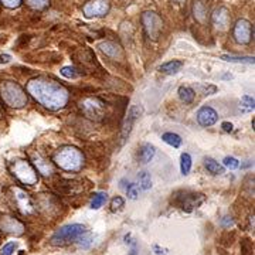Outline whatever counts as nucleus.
Returning a JSON list of instances; mask_svg holds the SVG:
<instances>
[{
	"label": "nucleus",
	"instance_id": "6ab92c4d",
	"mask_svg": "<svg viewBox=\"0 0 255 255\" xmlns=\"http://www.w3.org/2000/svg\"><path fill=\"white\" fill-rule=\"evenodd\" d=\"M193 14H194V19L200 22V23H204L206 19H207V9L206 6L201 3V1H194V6H193Z\"/></svg>",
	"mask_w": 255,
	"mask_h": 255
},
{
	"label": "nucleus",
	"instance_id": "c85d7f7f",
	"mask_svg": "<svg viewBox=\"0 0 255 255\" xmlns=\"http://www.w3.org/2000/svg\"><path fill=\"white\" fill-rule=\"evenodd\" d=\"M61 75L65 77V78L74 80V78L80 77V71L77 70V68H74V67H64V68H61Z\"/></svg>",
	"mask_w": 255,
	"mask_h": 255
},
{
	"label": "nucleus",
	"instance_id": "20e7f679",
	"mask_svg": "<svg viewBox=\"0 0 255 255\" xmlns=\"http://www.w3.org/2000/svg\"><path fill=\"white\" fill-rule=\"evenodd\" d=\"M84 232L85 227L81 224H68L54 232L50 241L53 245H68L74 241H78Z\"/></svg>",
	"mask_w": 255,
	"mask_h": 255
},
{
	"label": "nucleus",
	"instance_id": "c9c22d12",
	"mask_svg": "<svg viewBox=\"0 0 255 255\" xmlns=\"http://www.w3.org/2000/svg\"><path fill=\"white\" fill-rule=\"evenodd\" d=\"M10 60H12V56H9V54H1V56H0V64H7V63H10Z\"/></svg>",
	"mask_w": 255,
	"mask_h": 255
},
{
	"label": "nucleus",
	"instance_id": "f8f14e48",
	"mask_svg": "<svg viewBox=\"0 0 255 255\" xmlns=\"http://www.w3.org/2000/svg\"><path fill=\"white\" fill-rule=\"evenodd\" d=\"M140 112H142V109H140L139 106H136V105L129 109L127 118L124 121V125H122V130H121V139H122L121 142L122 143H125V140L128 139V136H129V133L132 130V127H133L136 118L140 115Z\"/></svg>",
	"mask_w": 255,
	"mask_h": 255
},
{
	"label": "nucleus",
	"instance_id": "0eeeda50",
	"mask_svg": "<svg viewBox=\"0 0 255 255\" xmlns=\"http://www.w3.org/2000/svg\"><path fill=\"white\" fill-rule=\"evenodd\" d=\"M80 108L84 115L94 121H99L105 115V104L99 98H94V96L84 98L80 102Z\"/></svg>",
	"mask_w": 255,
	"mask_h": 255
},
{
	"label": "nucleus",
	"instance_id": "4468645a",
	"mask_svg": "<svg viewBox=\"0 0 255 255\" xmlns=\"http://www.w3.org/2000/svg\"><path fill=\"white\" fill-rule=\"evenodd\" d=\"M219 116H217V112L210 108V106H203L200 108L197 112V122L201 125V127H211L217 122Z\"/></svg>",
	"mask_w": 255,
	"mask_h": 255
},
{
	"label": "nucleus",
	"instance_id": "f03ea898",
	"mask_svg": "<svg viewBox=\"0 0 255 255\" xmlns=\"http://www.w3.org/2000/svg\"><path fill=\"white\" fill-rule=\"evenodd\" d=\"M54 162L63 170L78 172L84 166V155L77 148L64 146L54 155Z\"/></svg>",
	"mask_w": 255,
	"mask_h": 255
},
{
	"label": "nucleus",
	"instance_id": "393cba45",
	"mask_svg": "<svg viewBox=\"0 0 255 255\" xmlns=\"http://www.w3.org/2000/svg\"><path fill=\"white\" fill-rule=\"evenodd\" d=\"M26 4L34 10H44L50 6V0H24Z\"/></svg>",
	"mask_w": 255,
	"mask_h": 255
},
{
	"label": "nucleus",
	"instance_id": "a878e982",
	"mask_svg": "<svg viewBox=\"0 0 255 255\" xmlns=\"http://www.w3.org/2000/svg\"><path fill=\"white\" fill-rule=\"evenodd\" d=\"M221 60L227 63H240V64H253L254 65V57H232V56H221Z\"/></svg>",
	"mask_w": 255,
	"mask_h": 255
},
{
	"label": "nucleus",
	"instance_id": "423d86ee",
	"mask_svg": "<svg viewBox=\"0 0 255 255\" xmlns=\"http://www.w3.org/2000/svg\"><path fill=\"white\" fill-rule=\"evenodd\" d=\"M142 24L146 35L152 40H158L163 30L162 17L155 12H145L142 14Z\"/></svg>",
	"mask_w": 255,
	"mask_h": 255
},
{
	"label": "nucleus",
	"instance_id": "9d476101",
	"mask_svg": "<svg viewBox=\"0 0 255 255\" xmlns=\"http://www.w3.org/2000/svg\"><path fill=\"white\" fill-rule=\"evenodd\" d=\"M254 37V27L245 19L238 20L234 26V38L238 44H248Z\"/></svg>",
	"mask_w": 255,
	"mask_h": 255
},
{
	"label": "nucleus",
	"instance_id": "1a4fd4ad",
	"mask_svg": "<svg viewBox=\"0 0 255 255\" xmlns=\"http://www.w3.org/2000/svg\"><path fill=\"white\" fill-rule=\"evenodd\" d=\"M13 194H14V200H16V206L20 210V213L23 216H32L37 211V204H34L33 198L30 197L26 191L22 189H13Z\"/></svg>",
	"mask_w": 255,
	"mask_h": 255
},
{
	"label": "nucleus",
	"instance_id": "ddd939ff",
	"mask_svg": "<svg viewBox=\"0 0 255 255\" xmlns=\"http://www.w3.org/2000/svg\"><path fill=\"white\" fill-rule=\"evenodd\" d=\"M211 23L219 30H227L230 26V13L225 7H219L211 14Z\"/></svg>",
	"mask_w": 255,
	"mask_h": 255
},
{
	"label": "nucleus",
	"instance_id": "7ed1b4c3",
	"mask_svg": "<svg viewBox=\"0 0 255 255\" xmlns=\"http://www.w3.org/2000/svg\"><path fill=\"white\" fill-rule=\"evenodd\" d=\"M0 96L3 102L10 108L20 109L27 105V95L23 88L14 81H3L0 84Z\"/></svg>",
	"mask_w": 255,
	"mask_h": 255
},
{
	"label": "nucleus",
	"instance_id": "72a5a7b5",
	"mask_svg": "<svg viewBox=\"0 0 255 255\" xmlns=\"http://www.w3.org/2000/svg\"><path fill=\"white\" fill-rule=\"evenodd\" d=\"M124 204H125L124 198L119 197V196H116V197L112 198V201H111V210H112V211L121 210L122 207H124Z\"/></svg>",
	"mask_w": 255,
	"mask_h": 255
},
{
	"label": "nucleus",
	"instance_id": "f3484780",
	"mask_svg": "<svg viewBox=\"0 0 255 255\" xmlns=\"http://www.w3.org/2000/svg\"><path fill=\"white\" fill-rule=\"evenodd\" d=\"M33 159H34L35 167H37V170H38L40 173L44 174V176H50V174L53 173V166H51V163L48 162L47 159H44L43 156L34 155Z\"/></svg>",
	"mask_w": 255,
	"mask_h": 255
},
{
	"label": "nucleus",
	"instance_id": "6e6552de",
	"mask_svg": "<svg viewBox=\"0 0 255 255\" xmlns=\"http://www.w3.org/2000/svg\"><path fill=\"white\" fill-rule=\"evenodd\" d=\"M109 7L111 4L108 0H88L82 7V13L87 19L104 17L109 12Z\"/></svg>",
	"mask_w": 255,
	"mask_h": 255
},
{
	"label": "nucleus",
	"instance_id": "2eb2a0df",
	"mask_svg": "<svg viewBox=\"0 0 255 255\" xmlns=\"http://www.w3.org/2000/svg\"><path fill=\"white\" fill-rule=\"evenodd\" d=\"M204 200L201 194H185V197H179V207L186 210V211H191L194 207H197L198 204Z\"/></svg>",
	"mask_w": 255,
	"mask_h": 255
},
{
	"label": "nucleus",
	"instance_id": "dca6fc26",
	"mask_svg": "<svg viewBox=\"0 0 255 255\" xmlns=\"http://www.w3.org/2000/svg\"><path fill=\"white\" fill-rule=\"evenodd\" d=\"M99 48H101V51L104 53L105 56L111 58H118L122 56V48L115 43H112V41H106V43L99 44Z\"/></svg>",
	"mask_w": 255,
	"mask_h": 255
},
{
	"label": "nucleus",
	"instance_id": "e433bc0d",
	"mask_svg": "<svg viewBox=\"0 0 255 255\" xmlns=\"http://www.w3.org/2000/svg\"><path fill=\"white\" fill-rule=\"evenodd\" d=\"M221 128L225 130V132H231L232 130V124H230V122H223V125H221Z\"/></svg>",
	"mask_w": 255,
	"mask_h": 255
},
{
	"label": "nucleus",
	"instance_id": "473e14b6",
	"mask_svg": "<svg viewBox=\"0 0 255 255\" xmlns=\"http://www.w3.org/2000/svg\"><path fill=\"white\" fill-rule=\"evenodd\" d=\"M224 166H225V167H228V169H231V170H235V169H238V167H240V162H238L235 158L227 156V158L224 159Z\"/></svg>",
	"mask_w": 255,
	"mask_h": 255
},
{
	"label": "nucleus",
	"instance_id": "c756f323",
	"mask_svg": "<svg viewBox=\"0 0 255 255\" xmlns=\"http://www.w3.org/2000/svg\"><path fill=\"white\" fill-rule=\"evenodd\" d=\"M240 106L243 108L244 111H253L254 109V98H251L250 95H244L241 98Z\"/></svg>",
	"mask_w": 255,
	"mask_h": 255
},
{
	"label": "nucleus",
	"instance_id": "f257e3e1",
	"mask_svg": "<svg viewBox=\"0 0 255 255\" xmlns=\"http://www.w3.org/2000/svg\"><path fill=\"white\" fill-rule=\"evenodd\" d=\"M27 93L38 104L50 111H58L64 108L70 99V94L65 90V87H63L60 82L44 77L33 78L27 82Z\"/></svg>",
	"mask_w": 255,
	"mask_h": 255
},
{
	"label": "nucleus",
	"instance_id": "f704fd0d",
	"mask_svg": "<svg viewBox=\"0 0 255 255\" xmlns=\"http://www.w3.org/2000/svg\"><path fill=\"white\" fill-rule=\"evenodd\" d=\"M0 3L7 9H17L22 4V0H0Z\"/></svg>",
	"mask_w": 255,
	"mask_h": 255
},
{
	"label": "nucleus",
	"instance_id": "a211bd4d",
	"mask_svg": "<svg viewBox=\"0 0 255 255\" xmlns=\"http://www.w3.org/2000/svg\"><path fill=\"white\" fill-rule=\"evenodd\" d=\"M139 160L142 163H149L155 156V146H152L149 143L142 145L139 149Z\"/></svg>",
	"mask_w": 255,
	"mask_h": 255
},
{
	"label": "nucleus",
	"instance_id": "412c9836",
	"mask_svg": "<svg viewBox=\"0 0 255 255\" xmlns=\"http://www.w3.org/2000/svg\"><path fill=\"white\" fill-rule=\"evenodd\" d=\"M204 166H206V169L211 174H216L217 176V174L224 173V167L219 162H216L214 159H211V158H206L204 159Z\"/></svg>",
	"mask_w": 255,
	"mask_h": 255
},
{
	"label": "nucleus",
	"instance_id": "4be33fe9",
	"mask_svg": "<svg viewBox=\"0 0 255 255\" xmlns=\"http://www.w3.org/2000/svg\"><path fill=\"white\" fill-rule=\"evenodd\" d=\"M162 139L167 143V145H170V146H173V148H180L182 146V138L177 135V133H173V132H167V133H163Z\"/></svg>",
	"mask_w": 255,
	"mask_h": 255
},
{
	"label": "nucleus",
	"instance_id": "bb28decb",
	"mask_svg": "<svg viewBox=\"0 0 255 255\" xmlns=\"http://www.w3.org/2000/svg\"><path fill=\"white\" fill-rule=\"evenodd\" d=\"M191 169V158L189 153H183L182 158H180V170H182V174H189Z\"/></svg>",
	"mask_w": 255,
	"mask_h": 255
},
{
	"label": "nucleus",
	"instance_id": "5701e85b",
	"mask_svg": "<svg viewBox=\"0 0 255 255\" xmlns=\"http://www.w3.org/2000/svg\"><path fill=\"white\" fill-rule=\"evenodd\" d=\"M179 96L185 104H191L194 101V91L189 87H180L179 88Z\"/></svg>",
	"mask_w": 255,
	"mask_h": 255
},
{
	"label": "nucleus",
	"instance_id": "39448f33",
	"mask_svg": "<svg viewBox=\"0 0 255 255\" xmlns=\"http://www.w3.org/2000/svg\"><path fill=\"white\" fill-rule=\"evenodd\" d=\"M13 174L27 186H34L38 182V174L35 169L27 160H16L12 166Z\"/></svg>",
	"mask_w": 255,
	"mask_h": 255
},
{
	"label": "nucleus",
	"instance_id": "cd10ccee",
	"mask_svg": "<svg viewBox=\"0 0 255 255\" xmlns=\"http://www.w3.org/2000/svg\"><path fill=\"white\" fill-rule=\"evenodd\" d=\"M105 201H106V193H96L93 197V201H91V209H101L105 204Z\"/></svg>",
	"mask_w": 255,
	"mask_h": 255
},
{
	"label": "nucleus",
	"instance_id": "7c9ffc66",
	"mask_svg": "<svg viewBox=\"0 0 255 255\" xmlns=\"http://www.w3.org/2000/svg\"><path fill=\"white\" fill-rule=\"evenodd\" d=\"M17 248V243L16 241H10V243L4 244L0 250V255H13V253Z\"/></svg>",
	"mask_w": 255,
	"mask_h": 255
},
{
	"label": "nucleus",
	"instance_id": "aec40b11",
	"mask_svg": "<svg viewBox=\"0 0 255 255\" xmlns=\"http://www.w3.org/2000/svg\"><path fill=\"white\" fill-rule=\"evenodd\" d=\"M183 67V61H179V60H173V61H169V63H164L160 71L164 74H176L177 71H180V68Z\"/></svg>",
	"mask_w": 255,
	"mask_h": 255
},
{
	"label": "nucleus",
	"instance_id": "58836bf2",
	"mask_svg": "<svg viewBox=\"0 0 255 255\" xmlns=\"http://www.w3.org/2000/svg\"><path fill=\"white\" fill-rule=\"evenodd\" d=\"M174 1H177V3H183V1H186V0H174Z\"/></svg>",
	"mask_w": 255,
	"mask_h": 255
},
{
	"label": "nucleus",
	"instance_id": "4c0bfd02",
	"mask_svg": "<svg viewBox=\"0 0 255 255\" xmlns=\"http://www.w3.org/2000/svg\"><path fill=\"white\" fill-rule=\"evenodd\" d=\"M4 115V111H3V108H1V104H0V118H3Z\"/></svg>",
	"mask_w": 255,
	"mask_h": 255
},
{
	"label": "nucleus",
	"instance_id": "2f4dec72",
	"mask_svg": "<svg viewBox=\"0 0 255 255\" xmlns=\"http://www.w3.org/2000/svg\"><path fill=\"white\" fill-rule=\"evenodd\" d=\"M125 191H127L128 197L130 198V200H136L138 196H139V190H138V186L133 185V183H129L127 186V189H125Z\"/></svg>",
	"mask_w": 255,
	"mask_h": 255
},
{
	"label": "nucleus",
	"instance_id": "9b49d317",
	"mask_svg": "<svg viewBox=\"0 0 255 255\" xmlns=\"http://www.w3.org/2000/svg\"><path fill=\"white\" fill-rule=\"evenodd\" d=\"M0 230L7 234H14V235H20L24 232V224L20 220L10 217V216H4L0 220Z\"/></svg>",
	"mask_w": 255,
	"mask_h": 255
},
{
	"label": "nucleus",
	"instance_id": "b1692460",
	"mask_svg": "<svg viewBox=\"0 0 255 255\" xmlns=\"http://www.w3.org/2000/svg\"><path fill=\"white\" fill-rule=\"evenodd\" d=\"M138 180H139V187L142 190H149L152 187V179L151 174L148 172H140L139 176H138Z\"/></svg>",
	"mask_w": 255,
	"mask_h": 255
}]
</instances>
